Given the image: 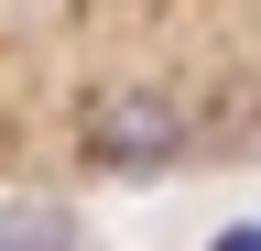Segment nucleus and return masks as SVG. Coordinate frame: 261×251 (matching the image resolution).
I'll list each match as a JSON object with an SVG mask.
<instances>
[{"instance_id":"obj_2","label":"nucleus","mask_w":261,"mask_h":251,"mask_svg":"<svg viewBox=\"0 0 261 251\" xmlns=\"http://www.w3.org/2000/svg\"><path fill=\"white\" fill-rule=\"evenodd\" d=\"M207 251H261V230H218V240H207Z\"/></svg>"},{"instance_id":"obj_1","label":"nucleus","mask_w":261,"mask_h":251,"mask_svg":"<svg viewBox=\"0 0 261 251\" xmlns=\"http://www.w3.org/2000/svg\"><path fill=\"white\" fill-rule=\"evenodd\" d=\"M87 153L109 175H163L185 153V120H174V99H152V87H130V99H98L87 109Z\"/></svg>"}]
</instances>
